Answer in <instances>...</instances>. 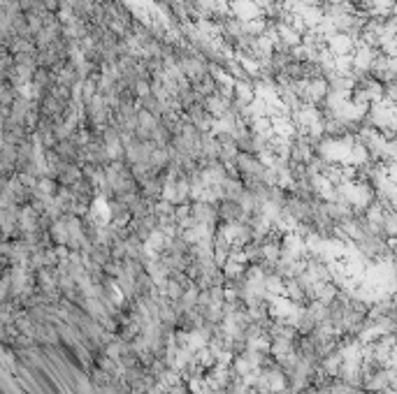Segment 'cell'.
<instances>
[{"label": "cell", "instance_id": "cell-1", "mask_svg": "<svg viewBox=\"0 0 397 394\" xmlns=\"http://www.w3.org/2000/svg\"><path fill=\"white\" fill-rule=\"evenodd\" d=\"M381 232L388 239H397V209H393V206H388V211L383 213Z\"/></svg>", "mask_w": 397, "mask_h": 394}]
</instances>
